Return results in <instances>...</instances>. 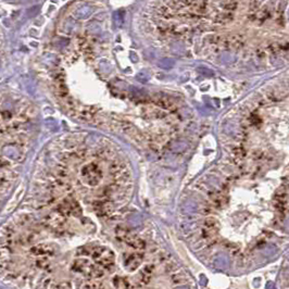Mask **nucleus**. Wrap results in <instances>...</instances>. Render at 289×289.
Masks as SVG:
<instances>
[{
    "mask_svg": "<svg viewBox=\"0 0 289 289\" xmlns=\"http://www.w3.org/2000/svg\"><path fill=\"white\" fill-rule=\"evenodd\" d=\"M80 178L86 185L90 187L98 186L103 178V172L100 165L96 162L85 164L80 171Z\"/></svg>",
    "mask_w": 289,
    "mask_h": 289,
    "instance_id": "obj_1",
    "label": "nucleus"
}]
</instances>
